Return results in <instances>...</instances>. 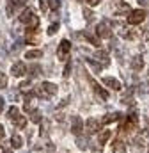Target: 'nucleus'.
I'll use <instances>...</instances> for the list:
<instances>
[{"label":"nucleus","mask_w":149,"mask_h":153,"mask_svg":"<svg viewBox=\"0 0 149 153\" xmlns=\"http://www.w3.org/2000/svg\"><path fill=\"white\" fill-rule=\"evenodd\" d=\"M103 84H105L107 87L114 89V91H121V82H119L117 78H114V76H105V78H103Z\"/></svg>","instance_id":"f8f14e48"},{"label":"nucleus","mask_w":149,"mask_h":153,"mask_svg":"<svg viewBox=\"0 0 149 153\" xmlns=\"http://www.w3.org/2000/svg\"><path fill=\"white\" fill-rule=\"evenodd\" d=\"M4 102H5V100H4V98H2V96H0V112H2V111H4Z\"/></svg>","instance_id":"e433bc0d"},{"label":"nucleus","mask_w":149,"mask_h":153,"mask_svg":"<svg viewBox=\"0 0 149 153\" xmlns=\"http://www.w3.org/2000/svg\"><path fill=\"white\" fill-rule=\"evenodd\" d=\"M137 125H139L137 114H130V116H126V121L122 123V128H121V130H124V132H133V130L137 128Z\"/></svg>","instance_id":"423d86ee"},{"label":"nucleus","mask_w":149,"mask_h":153,"mask_svg":"<svg viewBox=\"0 0 149 153\" xmlns=\"http://www.w3.org/2000/svg\"><path fill=\"white\" fill-rule=\"evenodd\" d=\"M110 2L114 4V9H115L117 14H121V13H131L130 11V5L126 2H122V0H110Z\"/></svg>","instance_id":"9b49d317"},{"label":"nucleus","mask_w":149,"mask_h":153,"mask_svg":"<svg viewBox=\"0 0 149 153\" xmlns=\"http://www.w3.org/2000/svg\"><path fill=\"white\" fill-rule=\"evenodd\" d=\"M139 2H142L144 5H148V4H149V0H139Z\"/></svg>","instance_id":"4c0bfd02"},{"label":"nucleus","mask_w":149,"mask_h":153,"mask_svg":"<svg viewBox=\"0 0 149 153\" xmlns=\"http://www.w3.org/2000/svg\"><path fill=\"white\" fill-rule=\"evenodd\" d=\"M148 153H149V152H148Z\"/></svg>","instance_id":"a19ab883"},{"label":"nucleus","mask_w":149,"mask_h":153,"mask_svg":"<svg viewBox=\"0 0 149 153\" xmlns=\"http://www.w3.org/2000/svg\"><path fill=\"white\" fill-rule=\"evenodd\" d=\"M100 128H101V123L96 117H89L87 119V123H85V132L87 134H96Z\"/></svg>","instance_id":"6e6552de"},{"label":"nucleus","mask_w":149,"mask_h":153,"mask_svg":"<svg viewBox=\"0 0 149 153\" xmlns=\"http://www.w3.org/2000/svg\"><path fill=\"white\" fill-rule=\"evenodd\" d=\"M83 16H85V20H87V22H91V20H92V16H94V14H92V13H91V11H89V9H83Z\"/></svg>","instance_id":"7c9ffc66"},{"label":"nucleus","mask_w":149,"mask_h":153,"mask_svg":"<svg viewBox=\"0 0 149 153\" xmlns=\"http://www.w3.org/2000/svg\"><path fill=\"white\" fill-rule=\"evenodd\" d=\"M39 5H41V11H44L48 7V0H39Z\"/></svg>","instance_id":"72a5a7b5"},{"label":"nucleus","mask_w":149,"mask_h":153,"mask_svg":"<svg viewBox=\"0 0 149 153\" xmlns=\"http://www.w3.org/2000/svg\"><path fill=\"white\" fill-rule=\"evenodd\" d=\"M144 20H146V11H144V9H135V11H131L130 16H128V23H130V25H139V23H142Z\"/></svg>","instance_id":"7ed1b4c3"},{"label":"nucleus","mask_w":149,"mask_h":153,"mask_svg":"<svg viewBox=\"0 0 149 153\" xmlns=\"http://www.w3.org/2000/svg\"><path fill=\"white\" fill-rule=\"evenodd\" d=\"M4 153H13V152H11V150H7V152H4Z\"/></svg>","instance_id":"58836bf2"},{"label":"nucleus","mask_w":149,"mask_h":153,"mask_svg":"<svg viewBox=\"0 0 149 153\" xmlns=\"http://www.w3.org/2000/svg\"><path fill=\"white\" fill-rule=\"evenodd\" d=\"M14 125H16V128H20V130L25 128V126H27V117H25V116H18V119L14 121Z\"/></svg>","instance_id":"393cba45"},{"label":"nucleus","mask_w":149,"mask_h":153,"mask_svg":"<svg viewBox=\"0 0 149 153\" xmlns=\"http://www.w3.org/2000/svg\"><path fill=\"white\" fill-rule=\"evenodd\" d=\"M37 96L39 98H52L57 94V85L52 84V82H43L39 87H37Z\"/></svg>","instance_id":"f03ea898"},{"label":"nucleus","mask_w":149,"mask_h":153,"mask_svg":"<svg viewBox=\"0 0 149 153\" xmlns=\"http://www.w3.org/2000/svg\"><path fill=\"white\" fill-rule=\"evenodd\" d=\"M85 2H87L89 5H98V4H100L101 0H85Z\"/></svg>","instance_id":"f704fd0d"},{"label":"nucleus","mask_w":149,"mask_h":153,"mask_svg":"<svg viewBox=\"0 0 149 153\" xmlns=\"http://www.w3.org/2000/svg\"><path fill=\"white\" fill-rule=\"evenodd\" d=\"M0 153H2V146H0Z\"/></svg>","instance_id":"ea45409f"},{"label":"nucleus","mask_w":149,"mask_h":153,"mask_svg":"<svg viewBox=\"0 0 149 153\" xmlns=\"http://www.w3.org/2000/svg\"><path fill=\"white\" fill-rule=\"evenodd\" d=\"M89 82H91V85H92V89H94V93H96V94H100V96H101L103 100H107V98H108L107 91H103V89L100 87V84H98V82H96L94 78H91V76H89Z\"/></svg>","instance_id":"ddd939ff"},{"label":"nucleus","mask_w":149,"mask_h":153,"mask_svg":"<svg viewBox=\"0 0 149 153\" xmlns=\"http://www.w3.org/2000/svg\"><path fill=\"white\" fill-rule=\"evenodd\" d=\"M119 112H112V114H107L103 119H101V123H105V125H108V123H114V121H117L119 119Z\"/></svg>","instance_id":"412c9836"},{"label":"nucleus","mask_w":149,"mask_h":153,"mask_svg":"<svg viewBox=\"0 0 149 153\" xmlns=\"http://www.w3.org/2000/svg\"><path fill=\"white\" fill-rule=\"evenodd\" d=\"M5 87H7V76L0 71V89H5Z\"/></svg>","instance_id":"a878e982"},{"label":"nucleus","mask_w":149,"mask_h":153,"mask_svg":"<svg viewBox=\"0 0 149 153\" xmlns=\"http://www.w3.org/2000/svg\"><path fill=\"white\" fill-rule=\"evenodd\" d=\"M110 137H112L110 130H101V132H100V135H98V143L103 146V144H107V143H108V139H110Z\"/></svg>","instance_id":"f3484780"},{"label":"nucleus","mask_w":149,"mask_h":153,"mask_svg":"<svg viewBox=\"0 0 149 153\" xmlns=\"http://www.w3.org/2000/svg\"><path fill=\"white\" fill-rule=\"evenodd\" d=\"M83 38L87 39L91 45H94V46H98V48H100V45H101V43H100V39L96 38V36H92V34H89V32H83Z\"/></svg>","instance_id":"5701e85b"},{"label":"nucleus","mask_w":149,"mask_h":153,"mask_svg":"<svg viewBox=\"0 0 149 153\" xmlns=\"http://www.w3.org/2000/svg\"><path fill=\"white\" fill-rule=\"evenodd\" d=\"M57 30H59V23H53V25H50V29H48V34H50V36H53Z\"/></svg>","instance_id":"c85d7f7f"},{"label":"nucleus","mask_w":149,"mask_h":153,"mask_svg":"<svg viewBox=\"0 0 149 153\" xmlns=\"http://www.w3.org/2000/svg\"><path fill=\"white\" fill-rule=\"evenodd\" d=\"M112 153H126V144L122 141H114L112 143Z\"/></svg>","instance_id":"dca6fc26"},{"label":"nucleus","mask_w":149,"mask_h":153,"mask_svg":"<svg viewBox=\"0 0 149 153\" xmlns=\"http://www.w3.org/2000/svg\"><path fill=\"white\" fill-rule=\"evenodd\" d=\"M69 50H71L69 41H68V39H62L60 45H59V48H57V57H59L60 61H66V59L69 57Z\"/></svg>","instance_id":"20e7f679"},{"label":"nucleus","mask_w":149,"mask_h":153,"mask_svg":"<svg viewBox=\"0 0 149 153\" xmlns=\"http://www.w3.org/2000/svg\"><path fill=\"white\" fill-rule=\"evenodd\" d=\"M131 68H133L135 71H140V70L144 68V59H142V55L131 57Z\"/></svg>","instance_id":"2eb2a0df"},{"label":"nucleus","mask_w":149,"mask_h":153,"mask_svg":"<svg viewBox=\"0 0 149 153\" xmlns=\"http://www.w3.org/2000/svg\"><path fill=\"white\" fill-rule=\"evenodd\" d=\"M30 121H32V123H41V121H43V114H41V111L34 109V111L30 112Z\"/></svg>","instance_id":"b1692460"},{"label":"nucleus","mask_w":149,"mask_h":153,"mask_svg":"<svg viewBox=\"0 0 149 153\" xmlns=\"http://www.w3.org/2000/svg\"><path fill=\"white\" fill-rule=\"evenodd\" d=\"M29 71H32V73H30V75H39V71H41V70H39V66H30V68H29Z\"/></svg>","instance_id":"2f4dec72"},{"label":"nucleus","mask_w":149,"mask_h":153,"mask_svg":"<svg viewBox=\"0 0 149 153\" xmlns=\"http://www.w3.org/2000/svg\"><path fill=\"white\" fill-rule=\"evenodd\" d=\"M94 57L101 62V66H108V64H110V61H108L110 57H108V53H107V52H103V50H98V52L94 53Z\"/></svg>","instance_id":"4468645a"},{"label":"nucleus","mask_w":149,"mask_h":153,"mask_svg":"<svg viewBox=\"0 0 149 153\" xmlns=\"http://www.w3.org/2000/svg\"><path fill=\"white\" fill-rule=\"evenodd\" d=\"M76 143H78V148H80V150H85V148H87V139L78 137V141H76Z\"/></svg>","instance_id":"cd10ccee"},{"label":"nucleus","mask_w":149,"mask_h":153,"mask_svg":"<svg viewBox=\"0 0 149 153\" xmlns=\"http://www.w3.org/2000/svg\"><path fill=\"white\" fill-rule=\"evenodd\" d=\"M11 73H13V76H23L25 73H27V66H25V62H21V61L13 62V66H11Z\"/></svg>","instance_id":"0eeeda50"},{"label":"nucleus","mask_w":149,"mask_h":153,"mask_svg":"<svg viewBox=\"0 0 149 153\" xmlns=\"http://www.w3.org/2000/svg\"><path fill=\"white\" fill-rule=\"evenodd\" d=\"M36 150H37L39 153H53V152H55V146H53V144H52L50 141H46L44 144H41V146H37Z\"/></svg>","instance_id":"a211bd4d"},{"label":"nucleus","mask_w":149,"mask_h":153,"mask_svg":"<svg viewBox=\"0 0 149 153\" xmlns=\"http://www.w3.org/2000/svg\"><path fill=\"white\" fill-rule=\"evenodd\" d=\"M96 32H98V36L103 39H108L112 38V25L105 20V22H101V23H98V29H96Z\"/></svg>","instance_id":"39448f33"},{"label":"nucleus","mask_w":149,"mask_h":153,"mask_svg":"<svg viewBox=\"0 0 149 153\" xmlns=\"http://www.w3.org/2000/svg\"><path fill=\"white\" fill-rule=\"evenodd\" d=\"M25 57L27 59H41L43 57V50H29L25 53Z\"/></svg>","instance_id":"4be33fe9"},{"label":"nucleus","mask_w":149,"mask_h":153,"mask_svg":"<svg viewBox=\"0 0 149 153\" xmlns=\"http://www.w3.org/2000/svg\"><path fill=\"white\" fill-rule=\"evenodd\" d=\"M29 87H30V80H23V82L20 84V89H21V91H27Z\"/></svg>","instance_id":"c756f323"},{"label":"nucleus","mask_w":149,"mask_h":153,"mask_svg":"<svg viewBox=\"0 0 149 153\" xmlns=\"http://www.w3.org/2000/svg\"><path fill=\"white\" fill-rule=\"evenodd\" d=\"M20 22L25 23V25L30 27V29H36L37 25H39V18L36 16V13H34L30 7H27V9L21 11V14H20Z\"/></svg>","instance_id":"f257e3e1"},{"label":"nucleus","mask_w":149,"mask_h":153,"mask_svg":"<svg viewBox=\"0 0 149 153\" xmlns=\"http://www.w3.org/2000/svg\"><path fill=\"white\" fill-rule=\"evenodd\" d=\"M142 38L146 39V41H149V25L144 29V32H142Z\"/></svg>","instance_id":"473e14b6"},{"label":"nucleus","mask_w":149,"mask_h":153,"mask_svg":"<svg viewBox=\"0 0 149 153\" xmlns=\"http://www.w3.org/2000/svg\"><path fill=\"white\" fill-rule=\"evenodd\" d=\"M4 135H5V130H4V126L0 125V139H4Z\"/></svg>","instance_id":"c9c22d12"},{"label":"nucleus","mask_w":149,"mask_h":153,"mask_svg":"<svg viewBox=\"0 0 149 153\" xmlns=\"http://www.w3.org/2000/svg\"><path fill=\"white\" fill-rule=\"evenodd\" d=\"M18 116H20V111H18V107H14V105L7 111V117H9V121H11V123H14V121L18 119Z\"/></svg>","instance_id":"aec40b11"},{"label":"nucleus","mask_w":149,"mask_h":153,"mask_svg":"<svg viewBox=\"0 0 149 153\" xmlns=\"http://www.w3.org/2000/svg\"><path fill=\"white\" fill-rule=\"evenodd\" d=\"M82 130H83V123H82V119H80L78 116H73V117H71V132H73L74 135H80Z\"/></svg>","instance_id":"1a4fd4ad"},{"label":"nucleus","mask_w":149,"mask_h":153,"mask_svg":"<svg viewBox=\"0 0 149 153\" xmlns=\"http://www.w3.org/2000/svg\"><path fill=\"white\" fill-rule=\"evenodd\" d=\"M11 146H13V150H20V148L23 146V139H21L18 134H14V135L11 137Z\"/></svg>","instance_id":"6ab92c4d"},{"label":"nucleus","mask_w":149,"mask_h":153,"mask_svg":"<svg viewBox=\"0 0 149 153\" xmlns=\"http://www.w3.org/2000/svg\"><path fill=\"white\" fill-rule=\"evenodd\" d=\"M48 5H50L53 11H57V9L60 7V0H50V2H48Z\"/></svg>","instance_id":"bb28decb"},{"label":"nucleus","mask_w":149,"mask_h":153,"mask_svg":"<svg viewBox=\"0 0 149 153\" xmlns=\"http://www.w3.org/2000/svg\"><path fill=\"white\" fill-rule=\"evenodd\" d=\"M23 4H25V0H9V4H7V14L13 16L20 7H23Z\"/></svg>","instance_id":"9d476101"}]
</instances>
